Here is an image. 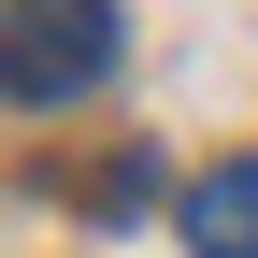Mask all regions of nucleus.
I'll list each match as a JSON object with an SVG mask.
<instances>
[{
  "label": "nucleus",
  "instance_id": "nucleus-1",
  "mask_svg": "<svg viewBox=\"0 0 258 258\" xmlns=\"http://www.w3.org/2000/svg\"><path fill=\"white\" fill-rule=\"evenodd\" d=\"M115 72V0H15L0 15V86L15 101H86Z\"/></svg>",
  "mask_w": 258,
  "mask_h": 258
},
{
  "label": "nucleus",
  "instance_id": "nucleus-2",
  "mask_svg": "<svg viewBox=\"0 0 258 258\" xmlns=\"http://www.w3.org/2000/svg\"><path fill=\"white\" fill-rule=\"evenodd\" d=\"M186 258H258V158L186 186Z\"/></svg>",
  "mask_w": 258,
  "mask_h": 258
}]
</instances>
